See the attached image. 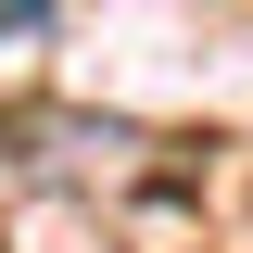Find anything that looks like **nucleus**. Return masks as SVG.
<instances>
[{
	"label": "nucleus",
	"mask_w": 253,
	"mask_h": 253,
	"mask_svg": "<svg viewBox=\"0 0 253 253\" xmlns=\"http://www.w3.org/2000/svg\"><path fill=\"white\" fill-rule=\"evenodd\" d=\"M0 38H38V13H26V0H0Z\"/></svg>",
	"instance_id": "obj_1"
}]
</instances>
